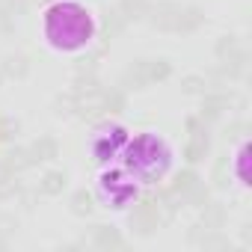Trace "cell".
<instances>
[{
	"label": "cell",
	"instance_id": "obj_12",
	"mask_svg": "<svg viewBox=\"0 0 252 252\" xmlns=\"http://www.w3.org/2000/svg\"><path fill=\"white\" fill-rule=\"evenodd\" d=\"M202 184H205L202 175H199L193 166H187V169L175 172V178H172V184H169V193H172L175 199H181V205H184V199H187L196 187H202Z\"/></svg>",
	"mask_w": 252,
	"mask_h": 252
},
{
	"label": "cell",
	"instance_id": "obj_27",
	"mask_svg": "<svg viewBox=\"0 0 252 252\" xmlns=\"http://www.w3.org/2000/svg\"><path fill=\"white\" fill-rule=\"evenodd\" d=\"M249 240H252V231H249V222H246L243 225V243H249Z\"/></svg>",
	"mask_w": 252,
	"mask_h": 252
},
{
	"label": "cell",
	"instance_id": "obj_28",
	"mask_svg": "<svg viewBox=\"0 0 252 252\" xmlns=\"http://www.w3.org/2000/svg\"><path fill=\"white\" fill-rule=\"evenodd\" d=\"M9 246V240H3V237H0V249H6Z\"/></svg>",
	"mask_w": 252,
	"mask_h": 252
},
{
	"label": "cell",
	"instance_id": "obj_1",
	"mask_svg": "<svg viewBox=\"0 0 252 252\" xmlns=\"http://www.w3.org/2000/svg\"><path fill=\"white\" fill-rule=\"evenodd\" d=\"M95 33L89 12L80 3H57L45 15V36L57 51H77Z\"/></svg>",
	"mask_w": 252,
	"mask_h": 252
},
{
	"label": "cell",
	"instance_id": "obj_26",
	"mask_svg": "<svg viewBox=\"0 0 252 252\" xmlns=\"http://www.w3.org/2000/svg\"><path fill=\"white\" fill-rule=\"evenodd\" d=\"M21 9V0H0V18H15Z\"/></svg>",
	"mask_w": 252,
	"mask_h": 252
},
{
	"label": "cell",
	"instance_id": "obj_4",
	"mask_svg": "<svg viewBox=\"0 0 252 252\" xmlns=\"http://www.w3.org/2000/svg\"><path fill=\"white\" fill-rule=\"evenodd\" d=\"M163 222H169V214L163 211V205H160L158 199H143V202L131 211V228H134V234H140V237L155 234Z\"/></svg>",
	"mask_w": 252,
	"mask_h": 252
},
{
	"label": "cell",
	"instance_id": "obj_11",
	"mask_svg": "<svg viewBox=\"0 0 252 252\" xmlns=\"http://www.w3.org/2000/svg\"><path fill=\"white\" fill-rule=\"evenodd\" d=\"M27 152H30V163H33V166H45V163H54V160L60 158V143L45 134V137L33 140V143L27 146Z\"/></svg>",
	"mask_w": 252,
	"mask_h": 252
},
{
	"label": "cell",
	"instance_id": "obj_6",
	"mask_svg": "<svg viewBox=\"0 0 252 252\" xmlns=\"http://www.w3.org/2000/svg\"><path fill=\"white\" fill-rule=\"evenodd\" d=\"M86 246L107 252V249H125V246H128V240H125V234H122L116 225L98 222V225L89 228V240H86Z\"/></svg>",
	"mask_w": 252,
	"mask_h": 252
},
{
	"label": "cell",
	"instance_id": "obj_22",
	"mask_svg": "<svg viewBox=\"0 0 252 252\" xmlns=\"http://www.w3.org/2000/svg\"><path fill=\"white\" fill-rule=\"evenodd\" d=\"M211 181H214V187H217V190H225V187H228V181H231V169H228V158H220V160L214 163V172H211Z\"/></svg>",
	"mask_w": 252,
	"mask_h": 252
},
{
	"label": "cell",
	"instance_id": "obj_25",
	"mask_svg": "<svg viewBox=\"0 0 252 252\" xmlns=\"http://www.w3.org/2000/svg\"><path fill=\"white\" fill-rule=\"evenodd\" d=\"M15 231H18V217L15 214H0V237L9 240Z\"/></svg>",
	"mask_w": 252,
	"mask_h": 252
},
{
	"label": "cell",
	"instance_id": "obj_31",
	"mask_svg": "<svg viewBox=\"0 0 252 252\" xmlns=\"http://www.w3.org/2000/svg\"><path fill=\"white\" fill-rule=\"evenodd\" d=\"M0 36H3V33H0Z\"/></svg>",
	"mask_w": 252,
	"mask_h": 252
},
{
	"label": "cell",
	"instance_id": "obj_9",
	"mask_svg": "<svg viewBox=\"0 0 252 252\" xmlns=\"http://www.w3.org/2000/svg\"><path fill=\"white\" fill-rule=\"evenodd\" d=\"M68 187V172L65 169H45L39 184H36V193L45 196V199H60Z\"/></svg>",
	"mask_w": 252,
	"mask_h": 252
},
{
	"label": "cell",
	"instance_id": "obj_19",
	"mask_svg": "<svg viewBox=\"0 0 252 252\" xmlns=\"http://www.w3.org/2000/svg\"><path fill=\"white\" fill-rule=\"evenodd\" d=\"M0 160H3L15 175L33 166V163H30V152H27L24 146H12V143H6V152H3V158H0Z\"/></svg>",
	"mask_w": 252,
	"mask_h": 252
},
{
	"label": "cell",
	"instance_id": "obj_30",
	"mask_svg": "<svg viewBox=\"0 0 252 252\" xmlns=\"http://www.w3.org/2000/svg\"><path fill=\"white\" fill-rule=\"evenodd\" d=\"M36 3H45V0H36Z\"/></svg>",
	"mask_w": 252,
	"mask_h": 252
},
{
	"label": "cell",
	"instance_id": "obj_21",
	"mask_svg": "<svg viewBox=\"0 0 252 252\" xmlns=\"http://www.w3.org/2000/svg\"><path fill=\"white\" fill-rule=\"evenodd\" d=\"M211 89V83H208V77L205 74H184L181 77V92L184 95H202V92H208Z\"/></svg>",
	"mask_w": 252,
	"mask_h": 252
},
{
	"label": "cell",
	"instance_id": "obj_8",
	"mask_svg": "<svg viewBox=\"0 0 252 252\" xmlns=\"http://www.w3.org/2000/svg\"><path fill=\"white\" fill-rule=\"evenodd\" d=\"M205 9L202 6H181L178 9V15H175V27H172V33H178V36H193V33H199L202 27H205Z\"/></svg>",
	"mask_w": 252,
	"mask_h": 252
},
{
	"label": "cell",
	"instance_id": "obj_14",
	"mask_svg": "<svg viewBox=\"0 0 252 252\" xmlns=\"http://www.w3.org/2000/svg\"><path fill=\"white\" fill-rule=\"evenodd\" d=\"M149 6H152V0H119L113 9H116L125 21H128V24H140V21H146Z\"/></svg>",
	"mask_w": 252,
	"mask_h": 252
},
{
	"label": "cell",
	"instance_id": "obj_10",
	"mask_svg": "<svg viewBox=\"0 0 252 252\" xmlns=\"http://www.w3.org/2000/svg\"><path fill=\"white\" fill-rule=\"evenodd\" d=\"M30 71H33V60L27 54H21V51L6 54L0 60V74H3V80H24Z\"/></svg>",
	"mask_w": 252,
	"mask_h": 252
},
{
	"label": "cell",
	"instance_id": "obj_20",
	"mask_svg": "<svg viewBox=\"0 0 252 252\" xmlns=\"http://www.w3.org/2000/svg\"><path fill=\"white\" fill-rule=\"evenodd\" d=\"M237 48H243V45H240V36H237V33H222V36L214 42V57H217V63L225 60V57H231Z\"/></svg>",
	"mask_w": 252,
	"mask_h": 252
},
{
	"label": "cell",
	"instance_id": "obj_23",
	"mask_svg": "<svg viewBox=\"0 0 252 252\" xmlns=\"http://www.w3.org/2000/svg\"><path fill=\"white\" fill-rule=\"evenodd\" d=\"M246 131H249V122L246 119H234V122H228V128L222 131V140L225 143H240L246 137Z\"/></svg>",
	"mask_w": 252,
	"mask_h": 252
},
{
	"label": "cell",
	"instance_id": "obj_16",
	"mask_svg": "<svg viewBox=\"0 0 252 252\" xmlns=\"http://www.w3.org/2000/svg\"><path fill=\"white\" fill-rule=\"evenodd\" d=\"M199 211H202V220H199V222H202L205 228H225V222H228V211H225L222 202H211V199H208Z\"/></svg>",
	"mask_w": 252,
	"mask_h": 252
},
{
	"label": "cell",
	"instance_id": "obj_7",
	"mask_svg": "<svg viewBox=\"0 0 252 252\" xmlns=\"http://www.w3.org/2000/svg\"><path fill=\"white\" fill-rule=\"evenodd\" d=\"M178 9H181V3H175V0H158V3H152V6H149L146 21H149L158 33H172Z\"/></svg>",
	"mask_w": 252,
	"mask_h": 252
},
{
	"label": "cell",
	"instance_id": "obj_24",
	"mask_svg": "<svg viewBox=\"0 0 252 252\" xmlns=\"http://www.w3.org/2000/svg\"><path fill=\"white\" fill-rule=\"evenodd\" d=\"M18 128L21 125L12 116H0V143H12L18 137Z\"/></svg>",
	"mask_w": 252,
	"mask_h": 252
},
{
	"label": "cell",
	"instance_id": "obj_5",
	"mask_svg": "<svg viewBox=\"0 0 252 252\" xmlns=\"http://www.w3.org/2000/svg\"><path fill=\"white\" fill-rule=\"evenodd\" d=\"M202 98V107H199V116L211 125V122H220L222 116H225V110H231V92L228 89H222V86H211L208 92H202L199 95Z\"/></svg>",
	"mask_w": 252,
	"mask_h": 252
},
{
	"label": "cell",
	"instance_id": "obj_18",
	"mask_svg": "<svg viewBox=\"0 0 252 252\" xmlns=\"http://www.w3.org/2000/svg\"><path fill=\"white\" fill-rule=\"evenodd\" d=\"M125 27H128V21H125L116 9H107L104 18H101V39H104V45H110L116 36H122Z\"/></svg>",
	"mask_w": 252,
	"mask_h": 252
},
{
	"label": "cell",
	"instance_id": "obj_13",
	"mask_svg": "<svg viewBox=\"0 0 252 252\" xmlns=\"http://www.w3.org/2000/svg\"><path fill=\"white\" fill-rule=\"evenodd\" d=\"M140 68H143V74H146L149 86L163 83V80H169V77H172V63H169L166 57H146V60H140Z\"/></svg>",
	"mask_w": 252,
	"mask_h": 252
},
{
	"label": "cell",
	"instance_id": "obj_29",
	"mask_svg": "<svg viewBox=\"0 0 252 252\" xmlns=\"http://www.w3.org/2000/svg\"><path fill=\"white\" fill-rule=\"evenodd\" d=\"M0 86H3V74H0Z\"/></svg>",
	"mask_w": 252,
	"mask_h": 252
},
{
	"label": "cell",
	"instance_id": "obj_15",
	"mask_svg": "<svg viewBox=\"0 0 252 252\" xmlns=\"http://www.w3.org/2000/svg\"><path fill=\"white\" fill-rule=\"evenodd\" d=\"M98 107L104 113H122L125 107H128V92H125L122 86H104L101 95H98Z\"/></svg>",
	"mask_w": 252,
	"mask_h": 252
},
{
	"label": "cell",
	"instance_id": "obj_2",
	"mask_svg": "<svg viewBox=\"0 0 252 252\" xmlns=\"http://www.w3.org/2000/svg\"><path fill=\"white\" fill-rule=\"evenodd\" d=\"M166 160V149H163V143L158 140V137H152V134H140L131 146H128V166L131 169H143V166H149V172L143 175V178H155V172L160 175V169L155 166V163H163Z\"/></svg>",
	"mask_w": 252,
	"mask_h": 252
},
{
	"label": "cell",
	"instance_id": "obj_3",
	"mask_svg": "<svg viewBox=\"0 0 252 252\" xmlns=\"http://www.w3.org/2000/svg\"><path fill=\"white\" fill-rule=\"evenodd\" d=\"M184 131H187V140H184L181 155H184V160H187L190 166H196V163H202V160L208 158V152H211V131H208V122H205L199 113H193V116L184 119Z\"/></svg>",
	"mask_w": 252,
	"mask_h": 252
},
{
	"label": "cell",
	"instance_id": "obj_17",
	"mask_svg": "<svg viewBox=\"0 0 252 252\" xmlns=\"http://www.w3.org/2000/svg\"><path fill=\"white\" fill-rule=\"evenodd\" d=\"M68 211H71L74 217H80V220H89V217L95 214V196H92L89 190H74V193L68 196Z\"/></svg>",
	"mask_w": 252,
	"mask_h": 252
}]
</instances>
